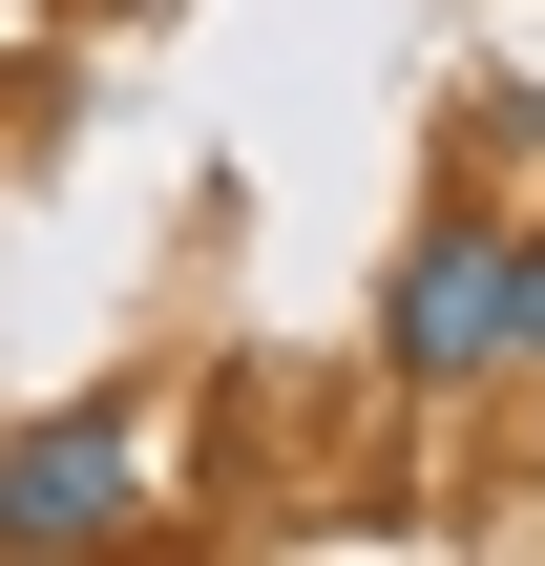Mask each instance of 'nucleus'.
Masks as SVG:
<instances>
[{
	"instance_id": "nucleus-1",
	"label": "nucleus",
	"mask_w": 545,
	"mask_h": 566,
	"mask_svg": "<svg viewBox=\"0 0 545 566\" xmlns=\"http://www.w3.org/2000/svg\"><path fill=\"white\" fill-rule=\"evenodd\" d=\"M126 525H147V420H126V399H63V420L0 441V546H21V566L126 546Z\"/></svg>"
},
{
	"instance_id": "nucleus-2",
	"label": "nucleus",
	"mask_w": 545,
	"mask_h": 566,
	"mask_svg": "<svg viewBox=\"0 0 545 566\" xmlns=\"http://www.w3.org/2000/svg\"><path fill=\"white\" fill-rule=\"evenodd\" d=\"M378 357H399V378H504V231H483V210H441V231L399 252Z\"/></svg>"
},
{
	"instance_id": "nucleus-3",
	"label": "nucleus",
	"mask_w": 545,
	"mask_h": 566,
	"mask_svg": "<svg viewBox=\"0 0 545 566\" xmlns=\"http://www.w3.org/2000/svg\"><path fill=\"white\" fill-rule=\"evenodd\" d=\"M504 357L545 378V231H504Z\"/></svg>"
},
{
	"instance_id": "nucleus-4",
	"label": "nucleus",
	"mask_w": 545,
	"mask_h": 566,
	"mask_svg": "<svg viewBox=\"0 0 545 566\" xmlns=\"http://www.w3.org/2000/svg\"><path fill=\"white\" fill-rule=\"evenodd\" d=\"M84 21H168V0H84Z\"/></svg>"
}]
</instances>
